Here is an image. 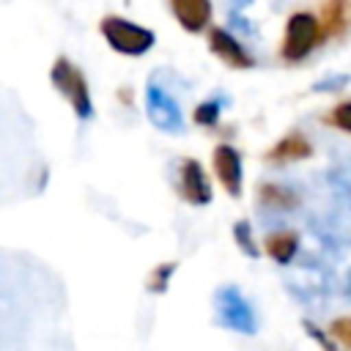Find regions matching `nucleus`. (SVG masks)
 Returning a JSON list of instances; mask_svg holds the SVG:
<instances>
[{"instance_id": "16", "label": "nucleus", "mask_w": 351, "mask_h": 351, "mask_svg": "<svg viewBox=\"0 0 351 351\" xmlns=\"http://www.w3.org/2000/svg\"><path fill=\"white\" fill-rule=\"evenodd\" d=\"M329 335H332L337 343H343V346L351 348V318H337V321H332V324H329Z\"/></svg>"}, {"instance_id": "19", "label": "nucleus", "mask_w": 351, "mask_h": 351, "mask_svg": "<svg viewBox=\"0 0 351 351\" xmlns=\"http://www.w3.org/2000/svg\"><path fill=\"white\" fill-rule=\"evenodd\" d=\"M302 326H304V332H307V335H313V337H315V343H318L324 351H340V346H337V343H332V340H326V335H324L315 324H307V321H304Z\"/></svg>"}, {"instance_id": "12", "label": "nucleus", "mask_w": 351, "mask_h": 351, "mask_svg": "<svg viewBox=\"0 0 351 351\" xmlns=\"http://www.w3.org/2000/svg\"><path fill=\"white\" fill-rule=\"evenodd\" d=\"M346 22H348V3L346 0H329L324 5V25H321V33L324 36H337L346 30Z\"/></svg>"}, {"instance_id": "6", "label": "nucleus", "mask_w": 351, "mask_h": 351, "mask_svg": "<svg viewBox=\"0 0 351 351\" xmlns=\"http://www.w3.org/2000/svg\"><path fill=\"white\" fill-rule=\"evenodd\" d=\"M211 165H214L219 184L225 186V192L236 197L241 192V156H239V151L228 143H219L211 154Z\"/></svg>"}, {"instance_id": "3", "label": "nucleus", "mask_w": 351, "mask_h": 351, "mask_svg": "<svg viewBox=\"0 0 351 351\" xmlns=\"http://www.w3.org/2000/svg\"><path fill=\"white\" fill-rule=\"evenodd\" d=\"M321 25L313 14L296 11L285 25V41H282V58L285 60H302L313 52V47L321 41Z\"/></svg>"}, {"instance_id": "18", "label": "nucleus", "mask_w": 351, "mask_h": 351, "mask_svg": "<svg viewBox=\"0 0 351 351\" xmlns=\"http://www.w3.org/2000/svg\"><path fill=\"white\" fill-rule=\"evenodd\" d=\"M332 123L340 126L343 132H351V101H343L332 110Z\"/></svg>"}, {"instance_id": "14", "label": "nucleus", "mask_w": 351, "mask_h": 351, "mask_svg": "<svg viewBox=\"0 0 351 351\" xmlns=\"http://www.w3.org/2000/svg\"><path fill=\"white\" fill-rule=\"evenodd\" d=\"M261 197H263V203H269V206H280V208L296 203V195L280 189L277 184H263V186H261Z\"/></svg>"}, {"instance_id": "15", "label": "nucleus", "mask_w": 351, "mask_h": 351, "mask_svg": "<svg viewBox=\"0 0 351 351\" xmlns=\"http://www.w3.org/2000/svg\"><path fill=\"white\" fill-rule=\"evenodd\" d=\"M233 236H236V244L250 255V258H258L261 252H258V244L252 241V230H250V222L247 219H239L236 225H233Z\"/></svg>"}, {"instance_id": "11", "label": "nucleus", "mask_w": 351, "mask_h": 351, "mask_svg": "<svg viewBox=\"0 0 351 351\" xmlns=\"http://www.w3.org/2000/svg\"><path fill=\"white\" fill-rule=\"evenodd\" d=\"M263 250H266V255L274 258L277 263H288V261L296 255V250H299V236L291 233V230L271 233V236H266Z\"/></svg>"}, {"instance_id": "1", "label": "nucleus", "mask_w": 351, "mask_h": 351, "mask_svg": "<svg viewBox=\"0 0 351 351\" xmlns=\"http://www.w3.org/2000/svg\"><path fill=\"white\" fill-rule=\"evenodd\" d=\"M99 30H101L104 41H107L115 52L132 55V58L148 52V49L154 47V41H156L148 27H143V25H137V22H129V19H121V16H104L101 25H99Z\"/></svg>"}, {"instance_id": "17", "label": "nucleus", "mask_w": 351, "mask_h": 351, "mask_svg": "<svg viewBox=\"0 0 351 351\" xmlns=\"http://www.w3.org/2000/svg\"><path fill=\"white\" fill-rule=\"evenodd\" d=\"M219 115V104L217 101H203L200 107H195V121L203 123V126H211Z\"/></svg>"}, {"instance_id": "8", "label": "nucleus", "mask_w": 351, "mask_h": 351, "mask_svg": "<svg viewBox=\"0 0 351 351\" xmlns=\"http://www.w3.org/2000/svg\"><path fill=\"white\" fill-rule=\"evenodd\" d=\"M181 195H184V200L192 203V206H206V203H211L208 178H206L200 162H195V159H184V165H181Z\"/></svg>"}, {"instance_id": "5", "label": "nucleus", "mask_w": 351, "mask_h": 351, "mask_svg": "<svg viewBox=\"0 0 351 351\" xmlns=\"http://www.w3.org/2000/svg\"><path fill=\"white\" fill-rule=\"evenodd\" d=\"M145 110H148V118L156 129H162V132H178L181 129V110H178L176 99H170L154 82H148V88H145Z\"/></svg>"}, {"instance_id": "13", "label": "nucleus", "mask_w": 351, "mask_h": 351, "mask_svg": "<svg viewBox=\"0 0 351 351\" xmlns=\"http://www.w3.org/2000/svg\"><path fill=\"white\" fill-rule=\"evenodd\" d=\"M176 269H178V266H176L173 261H167V263L156 266V269L151 271V277H148L145 288H148V291H154V293H165V291H167V282H170V277H173V271H176Z\"/></svg>"}, {"instance_id": "2", "label": "nucleus", "mask_w": 351, "mask_h": 351, "mask_svg": "<svg viewBox=\"0 0 351 351\" xmlns=\"http://www.w3.org/2000/svg\"><path fill=\"white\" fill-rule=\"evenodd\" d=\"M52 85L60 90V96L74 107L77 118L88 121L93 115V104H90V90H88V82H85V74L69 60V58H58L52 63Z\"/></svg>"}, {"instance_id": "4", "label": "nucleus", "mask_w": 351, "mask_h": 351, "mask_svg": "<svg viewBox=\"0 0 351 351\" xmlns=\"http://www.w3.org/2000/svg\"><path fill=\"white\" fill-rule=\"evenodd\" d=\"M217 310H219V321L228 329L241 332V335H255V329H258L255 315H252L250 304L239 296L236 288H222L217 293Z\"/></svg>"}, {"instance_id": "7", "label": "nucleus", "mask_w": 351, "mask_h": 351, "mask_svg": "<svg viewBox=\"0 0 351 351\" xmlns=\"http://www.w3.org/2000/svg\"><path fill=\"white\" fill-rule=\"evenodd\" d=\"M208 47H211V52H214L222 63H228L230 69H252V55H250L228 30L211 27V30H208Z\"/></svg>"}, {"instance_id": "9", "label": "nucleus", "mask_w": 351, "mask_h": 351, "mask_svg": "<svg viewBox=\"0 0 351 351\" xmlns=\"http://www.w3.org/2000/svg\"><path fill=\"white\" fill-rule=\"evenodd\" d=\"M173 16L189 33H200L211 19V0H170Z\"/></svg>"}, {"instance_id": "10", "label": "nucleus", "mask_w": 351, "mask_h": 351, "mask_svg": "<svg viewBox=\"0 0 351 351\" xmlns=\"http://www.w3.org/2000/svg\"><path fill=\"white\" fill-rule=\"evenodd\" d=\"M310 140L302 134H288L280 143H274V148L266 154L269 162H293V159H304L310 156Z\"/></svg>"}]
</instances>
